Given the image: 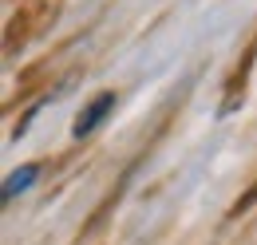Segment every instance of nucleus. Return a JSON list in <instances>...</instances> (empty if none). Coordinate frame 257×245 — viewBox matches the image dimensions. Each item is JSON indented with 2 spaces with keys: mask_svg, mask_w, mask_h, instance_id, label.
Listing matches in <instances>:
<instances>
[{
  "mask_svg": "<svg viewBox=\"0 0 257 245\" xmlns=\"http://www.w3.org/2000/svg\"><path fill=\"white\" fill-rule=\"evenodd\" d=\"M36 174H40L36 166H20V170H12V178L4 182V198H16L20 190H28V186L36 182Z\"/></svg>",
  "mask_w": 257,
  "mask_h": 245,
  "instance_id": "f03ea898",
  "label": "nucleus"
},
{
  "mask_svg": "<svg viewBox=\"0 0 257 245\" xmlns=\"http://www.w3.org/2000/svg\"><path fill=\"white\" fill-rule=\"evenodd\" d=\"M111 107H115V95H99L95 103H91V107H87V111L75 119V135H79V139H83V135H91L99 122L107 119V111H111Z\"/></svg>",
  "mask_w": 257,
  "mask_h": 245,
  "instance_id": "f257e3e1",
  "label": "nucleus"
}]
</instances>
